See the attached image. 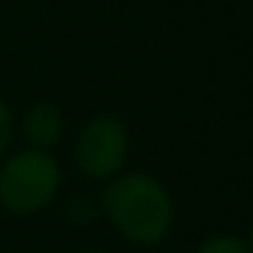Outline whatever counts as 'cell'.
I'll use <instances>...</instances> for the list:
<instances>
[{
	"label": "cell",
	"instance_id": "obj_8",
	"mask_svg": "<svg viewBox=\"0 0 253 253\" xmlns=\"http://www.w3.org/2000/svg\"><path fill=\"white\" fill-rule=\"evenodd\" d=\"M248 248H251V253H253V226H251V234H248Z\"/></svg>",
	"mask_w": 253,
	"mask_h": 253
},
{
	"label": "cell",
	"instance_id": "obj_2",
	"mask_svg": "<svg viewBox=\"0 0 253 253\" xmlns=\"http://www.w3.org/2000/svg\"><path fill=\"white\" fill-rule=\"evenodd\" d=\"M63 188V166L44 150H19L0 164V207L11 215H39Z\"/></svg>",
	"mask_w": 253,
	"mask_h": 253
},
{
	"label": "cell",
	"instance_id": "obj_5",
	"mask_svg": "<svg viewBox=\"0 0 253 253\" xmlns=\"http://www.w3.org/2000/svg\"><path fill=\"white\" fill-rule=\"evenodd\" d=\"M193 253H251V248H248V240L237 234H212L199 242Z\"/></svg>",
	"mask_w": 253,
	"mask_h": 253
},
{
	"label": "cell",
	"instance_id": "obj_3",
	"mask_svg": "<svg viewBox=\"0 0 253 253\" xmlns=\"http://www.w3.org/2000/svg\"><path fill=\"white\" fill-rule=\"evenodd\" d=\"M128 153H131L128 126L109 112L87 117L74 139V166L90 182H109L123 174Z\"/></svg>",
	"mask_w": 253,
	"mask_h": 253
},
{
	"label": "cell",
	"instance_id": "obj_1",
	"mask_svg": "<svg viewBox=\"0 0 253 253\" xmlns=\"http://www.w3.org/2000/svg\"><path fill=\"white\" fill-rule=\"evenodd\" d=\"M98 210L123 240L142 248L166 242L177 220L169 188L147 171H123L104 182Z\"/></svg>",
	"mask_w": 253,
	"mask_h": 253
},
{
	"label": "cell",
	"instance_id": "obj_4",
	"mask_svg": "<svg viewBox=\"0 0 253 253\" xmlns=\"http://www.w3.org/2000/svg\"><path fill=\"white\" fill-rule=\"evenodd\" d=\"M66 112L55 101H36L17 123V133L25 139V144L30 150H44V153H52L66 139Z\"/></svg>",
	"mask_w": 253,
	"mask_h": 253
},
{
	"label": "cell",
	"instance_id": "obj_6",
	"mask_svg": "<svg viewBox=\"0 0 253 253\" xmlns=\"http://www.w3.org/2000/svg\"><path fill=\"white\" fill-rule=\"evenodd\" d=\"M14 139H17V117H14L11 106L6 104V98H0V158L8 155Z\"/></svg>",
	"mask_w": 253,
	"mask_h": 253
},
{
	"label": "cell",
	"instance_id": "obj_7",
	"mask_svg": "<svg viewBox=\"0 0 253 253\" xmlns=\"http://www.w3.org/2000/svg\"><path fill=\"white\" fill-rule=\"evenodd\" d=\"M82 253H112V251H106V248H87V251H82Z\"/></svg>",
	"mask_w": 253,
	"mask_h": 253
}]
</instances>
